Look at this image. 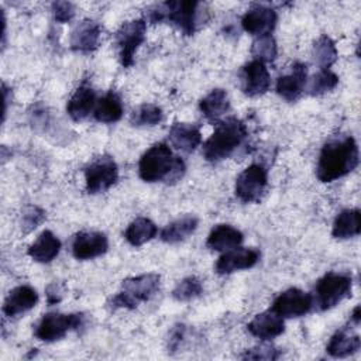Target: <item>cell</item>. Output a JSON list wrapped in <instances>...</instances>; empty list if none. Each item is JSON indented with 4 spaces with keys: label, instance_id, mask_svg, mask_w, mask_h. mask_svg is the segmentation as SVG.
<instances>
[{
    "label": "cell",
    "instance_id": "cell-1",
    "mask_svg": "<svg viewBox=\"0 0 361 361\" xmlns=\"http://www.w3.org/2000/svg\"><path fill=\"white\" fill-rule=\"evenodd\" d=\"M358 147L353 137L334 140L323 145L316 175L322 182H333L354 171L358 165Z\"/></svg>",
    "mask_w": 361,
    "mask_h": 361
},
{
    "label": "cell",
    "instance_id": "cell-2",
    "mask_svg": "<svg viewBox=\"0 0 361 361\" xmlns=\"http://www.w3.org/2000/svg\"><path fill=\"white\" fill-rule=\"evenodd\" d=\"M183 161L173 155L165 142L154 144L138 162V175L144 182H178L185 173Z\"/></svg>",
    "mask_w": 361,
    "mask_h": 361
},
{
    "label": "cell",
    "instance_id": "cell-3",
    "mask_svg": "<svg viewBox=\"0 0 361 361\" xmlns=\"http://www.w3.org/2000/svg\"><path fill=\"white\" fill-rule=\"evenodd\" d=\"M245 137L247 127L241 120L230 117L217 121L214 133L203 145V155L209 162L226 159L243 144Z\"/></svg>",
    "mask_w": 361,
    "mask_h": 361
},
{
    "label": "cell",
    "instance_id": "cell-4",
    "mask_svg": "<svg viewBox=\"0 0 361 361\" xmlns=\"http://www.w3.org/2000/svg\"><path fill=\"white\" fill-rule=\"evenodd\" d=\"M199 3L197 1H165L154 4L145 10V23L169 21L176 25L185 35H192L196 30L199 20Z\"/></svg>",
    "mask_w": 361,
    "mask_h": 361
},
{
    "label": "cell",
    "instance_id": "cell-5",
    "mask_svg": "<svg viewBox=\"0 0 361 361\" xmlns=\"http://www.w3.org/2000/svg\"><path fill=\"white\" fill-rule=\"evenodd\" d=\"M159 286V275L144 274L123 281L121 290L111 299L113 307L135 309L141 302H147Z\"/></svg>",
    "mask_w": 361,
    "mask_h": 361
},
{
    "label": "cell",
    "instance_id": "cell-6",
    "mask_svg": "<svg viewBox=\"0 0 361 361\" xmlns=\"http://www.w3.org/2000/svg\"><path fill=\"white\" fill-rule=\"evenodd\" d=\"M353 281L347 274L329 272L316 285V303L320 310L334 307L351 292Z\"/></svg>",
    "mask_w": 361,
    "mask_h": 361
},
{
    "label": "cell",
    "instance_id": "cell-7",
    "mask_svg": "<svg viewBox=\"0 0 361 361\" xmlns=\"http://www.w3.org/2000/svg\"><path fill=\"white\" fill-rule=\"evenodd\" d=\"M147 23L142 18L130 20L121 24L116 31V45L118 49V58L124 68H128L134 63V54L138 47L145 39Z\"/></svg>",
    "mask_w": 361,
    "mask_h": 361
},
{
    "label": "cell",
    "instance_id": "cell-8",
    "mask_svg": "<svg viewBox=\"0 0 361 361\" xmlns=\"http://www.w3.org/2000/svg\"><path fill=\"white\" fill-rule=\"evenodd\" d=\"M82 313H47L37 324L35 337L45 343H52L63 338L69 330H75L82 326Z\"/></svg>",
    "mask_w": 361,
    "mask_h": 361
},
{
    "label": "cell",
    "instance_id": "cell-9",
    "mask_svg": "<svg viewBox=\"0 0 361 361\" xmlns=\"http://www.w3.org/2000/svg\"><path fill=\"white\" fill-rule=\"evenodd\" d=\"M118 179V168L113 158L100 157L85 168L87 193H100L110 189Z\"/></svg>",
    "mask_w": 361,
    "mask_h": 361
},
{
    "label": "cell",
    "instance_id": "cell-10",
    "mask_svg": "<svg viewBox=\"0 0 361 361\" xmlns=\"http://www.w3.org/2000/svg\"><path fill=\"white\" fill-rule=\"evenodd\" d=\"M268 183L267 169L259 164L247 166L235 179V196L244 203H252L261 199Z\"/></svg>",
    "mask_w": 361,
    "mask_h": 361
},
{
    "label": "cell",
    "instance_id": "cell-11",
    "mask_svg": "<svg viewBox=\"0 0 361 361\" xmlns=\"http://www.w3.org/2000/svg\"><path fill=\"white\" fill-rule=\"evenodd\" d=\"M312 295L298 288H290L276 296L271 310H274L281 317H300L305 316L312 309Z\"/></svg>",
    "mask_w": 361,
    "mask_h": 361
},
{
    "label": "cell",
    "instance_id": "cell-12",
    "mask_svg": "<svg viewBox=\"0 0 361 361\" xmlns=\"http://www.w3.org/2000/svg\"><path fill=\"white\" fill-rule=\"evenodd\" d=\"M278 16L274 8L267 7L264 4H254L247 13L243 16L241 24L244 31L255 37L271 35L272 30L276 25Z\"/></svg>",
    "mask_w": 361,
    "mask_h": 361
},
{
    "label": "cell",
    "instance_id": "cell-13",
    "mask_svg": "<svg viewBox=\"0 0 361 361\" xmlns=\"http://www.w3.org/2000/svg\"><path fill=\"white\" fill-rule=\"evenodd\" d=\"M271 85L269 72L264 62L252 59L241 69V89L247 96H261Z\"/></svg>",
    "mask_w": 361,
    "mask_h": 361
},
{
    "label": "cell",
    "instance_id": "cell-14",
    "mask_svg": "<svg viewBox=\"0 0 361 361\" xmlns=\"http://www.w3.org/2000/svg\"><path fill=\"white\" fill-rule=\"evenodd\" d=\"M107 248V237L99 231H80L72 241V254L76 259L96 258L103 255Z\"/></svg>",
    "mask_w": 361,
    "mask_h": 361
},
{
    "label": "cell",
    "instance_id": "cell-15",
    "mask_svg": "<svg viewBox=\"0 0 361 361\" xmlns=\"http://www.w3.org/2000/svg\"><path fill=\"white\" fill-rule=\"evenodd\" d=\"M259 259L258 250L254 248H233L226 251L216 262V272L220 275L231 274L240 269L252 268Z\"/></svg>",
    "mask_w": 361,
    "mask_h": 361
},
{
    "label": "cell",
    "instance_id": "cell-16",
    "mask_svg": "<svg viewBox=\"0 0 361 361\" xmlns=\"http://www.w3.org/2000/svg\"><path fill=\"white\" fill-rule=\"evenodd\" d=\"M307 82V68L305 63L296 62L289 75L279 76L276 80V93L288 102H295L303 93Z\"/></svg>",
    "mask_w": 361,
    "mask_h": 361
},
{
    "label": "cell",
    "instance_id": "cell-17",
    "mask_svg": "<svg viewBox=\"0 0 361 361\" xmlns=\"http://www.w3.org/2000/svg\"><path fill=\"white\" fill-rule=\"evenodd\" d=\"M102 28L93 20L80 21L71 32V48L76 52H92L99 47Z\"/></svg>",
    "mask_w": 361,
    "mask_h": 361
},
{
    "label": "cell",
    "instance_id": "cell-18",
    "mask_svg": "<svg viewBox=\"0 0 361 361\" xmlns=\"http://www.w3.org/2000/svg\"><path fill=\"white\" fill-rule=\"evenodd\" d=\"M38 302V293L28 285H20L11 289L4 300L3 312L6 316H18L31 310Z\"/></svg>",
    "mask_w": 361,
    "mask_h": 361
},
{
    "label": "cell",
    "instance_id": "cell-19",
    "mask_svg": "<svg viewBox=\"0 0 361 361\" xmlns=\"http://www.w3.org/2000/svg\"><path fill=\"white\" fill-rule=\"evenodd\" d=\"M248 331L261 338V340H271L274 337H278L285 330L283 317L276 314L274 310H267L259 314H257L250 323H248Z\"/></svg>",
    "mask_w": 361,
    "mask_h": 361
},
{
    "label": "cell",
    "instance_id": "cell-20",
    "mask_svg": "<svg viewBox=\"0 0 361 361\" xmlns=\"http://www.w3.org/2000/svg\"><path fill=\"white\" fill-rule=\"evenodd\" d=\"M96 103L94 90L87 85H82L71 96L66 104V111L72 120L82 121L94 110Z\"/></svg>",
    "mask_w": 361,
    "mask_h": 361
},
{
    "label": "cell",
    "instance_id": "cell-21",
    "mask_svg": "<svg viewBox=\"0 0 361 361\" xmlns=\"http://www.w3.org/2000/svg\"><path fill=\"white\" fill-rule=\"evenodd\" d=\"M169 142L176 149L189 154L202 142V134L195 124L175 123L169 130Z\"/></svg>",
    "mask_w": 361,
    "mask_h": 361
},
{
    "label": "cell",
    "instance_id": "cell-22",
    "mask_svg": "<svg viewBox=\"0 0 361 361\" xmlns=\"http://www.w3.org/2000/svg\"><path fill=\"white\" fill-rule=\"evenodd\" d=\"M61 250V241L59 238L49 230L42 231L38 238L30 245L28 255L41 264L51 262Z\"/></svg>",
    "mask_w": 361,
    "mask_h": 361
},
{
    "label": "cell",
    "instance_id": "cell-23",
    "mask_svg": "<svg viewBox=\"0 0 361 361\" xmlns=\"http://www.w3.org/2000/svg\"><path fill=\"white\" fill-rule=\"evenodd\" d=\"M243 233L233 226L219 224L216 226L206 241V245L214 251H228L238 247L243 243Z\"/></svg>",
    "mask_w": 361,
    "mask_h": 361
},
{
    "label": "cell",
    "instance_id": "cell-24",
    "mask_svg": "<svg viewBox=\"0 0 361 361\" xmlns=\"http://www.w3.org/2000/svg\"><path fill=\"white\" fill-rule=\"evenodd\" d=\"M361 231V213L358 209H345L338 213L333 223L331 234L334 238H350Z\"/></svg>",
    "mask_w": 361,
    "mask_h": 361
},
{
    "label": "cell",
    "instance_id": "cell-25",
    "mask_svg": "<svg viewBox=\"0 0 361 361\" xmlns=\"http://www.w3.org/2000/svg\"><path fill=\"white\" fill-rule=\"evenodd\" d=\"M199 109L207 120L220 121V117L226 114V111L230 109V102L226 90L213 89L207 96L200 100Z\"/></svg>",
    "mask_w": 361,
    "mask_h": 361
},
{
    "label": "cell",
    "instance_id": "cell-26",
    "mask_svg": "<svg viewBox=\"0 0 361 361\" xmlns=\"http://www.w3.org/2000/svg\"><path fill=\"white\" fill-rule=\"evenodd\" d=\"M197 224H199V220L195 216L180 217L162 228L161 240L168 244L180 243L195 233V230L197 228Z\"/></svg>",
    "mask_w": 361,
    "mask_h": 361
},
{
    "label": "cell",
    "instance_id": "cell-27",
    "mask_svg": "<svg viewBox=\"0 0 361 361\" xmlns=\"http://www.w3.org/2000/svg\"><path fill=\"white\" fill-rule=\"evenodd\" d=\"M123 116V103L117 93H106L97 103L93 110V117L99 123H116Z\"/></svg>",
    "mask_w": 361,
    "mask_h": 361
},
{
    "label": "cell",
    "instance_id": "cell-28",
    "mask_svg": "<svg viewBox=\"0 0 361 361\" xmlns=\"http://www.w3.org/2000/svg\"><path fill=\"white\" fill-rule=\"evenodd\" d=\"M360 345H361L360 337L357 334H350L347 330L343 329V330L336 331L331 336V338L326 347V351L331 357L343 358V357L351 355L355 351H358Z\"/></svg>",
    "mask_w": 361,
    "mask_h": 361
},
{
    "label": "cell",
    "instance_id": "cell-29",
    "mask_svg": "<svg viewBox=\"0 0 361 361\" xmlns=\"http://www.w3.org/2000/svg\"><path fill=\"white\" fill-rule=\"evenodd\" d=\"M157 234V226L147 217H138L134 221L130 223V226L126 230V240L134 245L140 247L154 238Z\"/></svg>",
    "mask_w": 361,
    "mask_h": 361
},
{
    "label": "cell",
    "instance_id": "cell-30",
    "mask_svg": "<svg viewBox=\"0 0 361 361\" xmlns=\"http://www.w3.org/2000/svg\"><path fill=\"white\" fill-rule=\"evenodd\" d=\"M312 55H313L314 63H317L320 69H329L337 61L338 52L334 41L327 35H322L314 42Z\"/></svg>",
    "mask_w": 361,
    "mask_h": 361
},
{
    "label": "cell",
    "instance_id": "cell-31",
    "mask_svg": "<svg viewBox=\"0 0 361 361\" xmlns=\"http://www.w3.org/2000/svg\"><path fill=\"white\" fill-rule=\"evenodd\" d=\"M338 83V76L330 69H320L307 82V93L312 96H320L333 90Z\"/></svg>",
    "mask_w": 361,
    "mask_h": 361
},
{
    "label": "cell",
    "instance_id": "cell-32",
    "mask_svg": "<svg viewBox=\"0 0 361 361\" xmlns=\"http://www.w3.org/2000/svg\"><path fill=\"white\" fill-rule=\"evenodd\" d=\"M162 117H164V113H162L161 107L151 104V103H145L133 111L130 121L133 126H149L151 127V126H157L158 123H161Z\"/></svg>",
    "mask_w": 361,
    "mask_h": 361
},
{
    "label": "cell",
    "instance_id": "cell-33",
    "mask_svg": "<svg viewBox=\"0 0 361 361\" xmlns=\"http://www.w3.org/2000/svg\"><path fill=\"white\" fill-rule=\"evenodd\" d=\"M202 292L203 285L200 279H197L196 276H188L175 286V289L172 290V296L179 302H189L195 298H199Z\"/></svg>",
    "mask_w": 361,
    "mask_h": 361
},
{
    "label": "cell",
    "instance_id": "cell-34",
    "mask_svg": "<svg viewBox=\"0 0 361 361\" xmlns=\"http://www.w3.org/2000/svg\"><path fill=\"white\" fill-rule=\"evenodd\" d=\"M251 54L254 55L255 59H258L264 63L265 62H272L276 58V54H278L275 39L271 35L257 37V39L252 42Z\"/></svg>",
    "mask_w": 361,
    "mask_h": 361
},
{
    "label": "cell",
    "instance_id": "cell-35",
    "mask_svg": "<svg viewBox=\"0 0 361 361\" xmlns=\"http://www.w3.org/2000/svg\"><path fill=\"white\" fill-rule=\"evenodd\" d=\"M45 220V212L38 206H28L23 213V231L30 233Z\"/></svg>",
    "mask_w": 361,
    "mask_h": 361
},
{
    "label": "cell",
    "instance_id": "cell-36",
    "mask_svg": "<svg viewBox=\"0 0 361 361\" xmlns=\"http://www.w3.org/2000/svg\"><path fill=\"white\" fill-rule=\"evenodd\" d=\"M54 18L58 23H68L75 16V6L69 1H55L51 6Z\"/></svg>",
    "mask_w": 361,
    "mask_h": 361
},
{
    "label": "cell",
    "instance_id": "cell-37",
    "mask_svg": "<svg viewBox=\"0 0 361 361\" xmlns=\"http://www.w3.org/2000/svg\"><path fill=\"white\" fill-rule=\"evenodd\" d=\"M244 360H276L278 358V350H275L272 345H257L254 348H250L243 354Z\"/></svg>",
    "mask_w": 361,
    "mask_h": 361
},
{
    "label": "cell",
    "instance_id": "cell-38",
    "mask_svg": "<svg viewBox=\"0 0 361 361\" xmlns=\"http://www.w3.org/2000/svg\"><path fill=\"white\" fill-rule=\"evenodd\" d=\"M65 293V286L59 282H54L47 288V300L49 305L58 303Z\"/></svg>",
    "mask_w": 361,
    "mask_h": 361
},
{
    "label": "cell",
    "instance_id": "cell-39",
    "mask_svg": "<svg viewBox=\"0 0 361 361\" xmlns=\"http://www.w3.org/2000/svg\"><path fill=\"white\" fill-rule=\"evenodd\" d=\"M351 319L355 324L360 323V306H355L354 310H353V314H351Z\"/></svg>",
    "mask_w": 361,
    "mask_h": 361
}]
</instances>
